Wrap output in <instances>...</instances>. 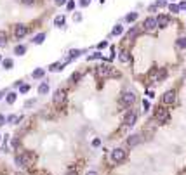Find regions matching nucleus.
<instances>
[{
	"mask_svg": "<svg viewBox=\"0 0 186 175\" xmlns=\"http://www.w3.org/2000/svg\"><path fill=\"white\" fill-rule=\"evenodd\" d=\"M169 118H170V114H169V111L165 108H162V106L155 108V120L158 123H167Z\"/></svg>",
	"mask_w": 186,
	"mask_h": 175,
	"instance_id": "nucleus-1",
	"label": "nucleus"
},
{
	"mask_svg": "<svg viewBox=\"0 0 186 175\" xmlns=\"http://www.w3.org/2000/svg\"><path fill=\"white\" fill-rule=\"evenodd\" d=\"M125 156H127V151H125V149H122V147L113 149V153H111V160H113L115 163L124 161V160H125Z\"/></svg>",
	"mask_w": 186,
	"mask_h": 175,
	"instance_id": "nucleus-2",
	"label": "nucleus"
},
{
	"mask_svg": "<svg viewBox=\"0 0 186 175\" xmlns=\"http://www.w3.org/2000/svg\"><path fill=\"white\" fill-rule=\"evenodd\" d=\"M120 102H122V106H132L134 102H136V94L125 92L124 96L120 97Z\"/></svg>",
	"mask_w": 186,
	"mask_h": 175,
	"instance_id": "nucleus-3",
	"label": "nucleus"
},
{
	"mask_svg": "<svg viewBox=\"0 0 186 175\" xmlns=\"http://www.w3.org/2000/svg\"><path fill=\"white\" fill-rule=\"evenodd\" d=\"M52 101H54V104H63V102L66 101V90H63V88H58V90L54 92Z\"/></svg>",
	"mask_w": 186,
	"mask_h": 175,
	"instance_id": "nucleus-4",
	"label": "nucleus"
},
{
	"mask_svg": "<svg viewBox=\"0 0 186 175\" xmlns=\"http://www.w3.org/2000/svg\"><path fill=\"white\" fill-rule=\"evenodd\" d=\"M155 28H158L157 26V18H146L144 19V23H143V30L144 31H153Z\"/></svg>",
	"mask_w": 186,
	"mask_h": 175,
	"instance_id": "nucleus-5",
	"label": "nucleus"
},
{
	"mask_svg": "<svg viewBox=\"0 0 186 175\" xmlns=\"http://www.w3.org/2000/svg\"><path fill=\"white\" fill-rule=\"evenodd\" d=\"M137 122V114L132 113V111H129L127 114H124V123L127 125V127H132V125H136Z\"/></svg>",
	"mask_w": 186,
	"mask_h": 175,
	"instance_id": "nucleus-6",
	"label": "nucleus"
},
{
	"mask_svg": "<svg viewBox=\"0 0 186 175\" xmlns=\"http://www.w3.org/2000/svg\"><path fill=\"white\" fill-rule=\"evenodd\" d=\"M174 101H176V92H174V90H167V92L164 94V97H162V102H164V106L172 104Z\"/></svg>",
	"mask_w": 186,
	"mask_h": 175,
	"instance_id": "nucleus-7",
	"label": "nucleus"
},
{
	"mask_svg": "<svg viewBox=\"0 0 186 175\" xmlns=\"http://www.w3.org/2000/svg\"><path fill=\"white\" fill-rule=\"evenodd\" d=\"M143 142V137L139 135V134H132V135L127 139V144L131 146V147H136V146H139Z\"/></svg>",
	"mask_w": 186,
	"mask_h": 175,
	"instance_id": "nucleus-8",
	"label": "nucleus"
},
{
	"mask_svg": "<svg viewBox=\"0 0 186 175\" xmlns=\"http://www.w3.org/2000/svg\"><path fill=\"white\" fill-rule=\"evenodd\" d=\"M28 33V28L24 26V24H18L16 26V30H14V35H16V38H24Z\"/></svg>",
	"mask_w": 186,
	"mask_h": 175,
	"instance_id": "nucleus-9",
	"label": "nucleus"
},
{
	"mask_svg": "<svg viewBox=\"0 0 186 175\" xmlns=\"http://www.w3.org/2000/svg\"><path fill=\"white\" fill-rule=\"evenodd\" d=\"M165 76H167V70H165V68H160L158 71H155V73H153V82L158 83V82H162Z\"/></svg>",
	"mask_w": 186,
	"mask_h": 175,
	"instance_id": "nucleus-10",
	"label": "nucleus"
},
{
	"mask_svg": "<svg viewBox=\"0 0 186 175\" xmlns=\"http://www.w3.org/2000/svg\"><path fill=\"white\" fill-rule=\"evenodd\" d=\"M111 73V68L108 64H101V66H98V75L99 76H108V75Z\"/></svg>",
	"mask_w": 186,
	"mask_h": 175,
	"instance_id": "nucleus-11",
	"label": "nucleus"
},
{
	"mask_svg": "<svg viewBox=\"0 0 186 175\" xmlns=\"http://www.w3.org/2000/svg\"><path fill=\"white\" fill-rule=\"evenodd\" d=\"M167 24H169V18L165 16V14H162V16L157 18V26H158V28H165Z\"/></svg>",
	"mask_w": 186,
	"mask_h": 175,
	"instance_id": "nucleus-12",
	"label": "nucleus"
},
{
	"mask_svg": "<svg viewBox=\"0 0 186 175\" xmlns=\"http://www.w3.org/2000/svg\"><path fill=\"white\" fill-rule=\"evenodd\" d=\"M47 92H49V83H40V85H38V94H40V96H45V94H47Z\"/></svg>",
	"mask_w": 186,
	"mask_h": 175,
	"instance_id": "nucleus-13",
	"label": "nucleus"
},
{
	"mask_svg": "<svg viewBox=\"0 0 186 175\" xmlns=\"http://www.w3.org/2000/svg\"><path fill=\"white\" fill-rule=\"evenodd\" d=\"M44 40H45V33H38V35L33 38V44L40 45V44H44Z\"/></svg>",
	"mask_w": 186,
	"mask_h": 175,
	"instance_id": "nucleus-14",
	"label": "nucleus"
},
{
	"mask_svg": "<svg viewBox=\"0 0 186 175\" xmlns=\"http://www.w3.org/2000/svg\"><path fill=\"white\" fill-rule=\"evenodd\" d=\"M176 45H177V49H181V50H184V49H186V38H184V36H181V38H177Z\"/></svg>",
	"mask_w": 186,
	"mask_h": 175,
	"instance_id": "nucleus-15",
	"label": "nucleus"
},
{
	"mask_svg": "<svg viewBox=\"0 0 186 175\" xmlns=\"http://www.w3.org/2000/svg\"><path fill=\"white\" fill-rule=\"evenodd\" d=\"M122 33H124V26H120V24H117V26L113 28V31H111L113 36H118V35H122Z\"/></svg>",
	"mask_w": 186,
	"mask_h": 175,
	"instance_id": "nucleus-16",
	"label": "nucleus"
},
{
	"mask_svg": "<svg viewBox=\"0 0 186 175\" xmlns=\"http://www.w3.org/2000/svg\"><path fill=\"white\" fill-rule=\"evenodd\" d=\"M137 19V12H131L125 16V23H134Z\"/></svg>",
	"mask_w": 186,
	"mask_h": 175,
	"instance_id": "nucleus-17",
	"label": "nucleus"
},
{
	"mask_svg": "<svg viewBox=\"0 0 186 175\" xmlns=\"http://www.w3.org/2000/svg\"><path fill=\"white\" fill-rule=\"evenodd\" d=\"M118 59L122 62H129V59H131V56H129V52H125V50H122L120 52V56H118Z\"/></svg>",
	"mask_w": 186,
	"mask_h": 175,
	"instance_id": "nucleus-18",
	"label": "nucleus"
},
{
	"mask_svg": "<svg viewBox=\"0 0 186 175\" xmlns=\"http://www.w3.org/2000/svg\"><path fill=\"white\" fill-rule=\"evenodd\" d=\"M16 99H18V94H16V92L7 94V102H9V104H14V102H16Z\"/></svg>",
	"mask_w": 186,
	"mask_h": 175,
	"instance_id": "nucleus-19",
	"label": "nucleus"
},
{
	"mask_svg": "<svg viewBox=\"0 0 186 175\" xmlns=\"http://www.w3.org/2000/svg\"><path fill=\"white\" fill-rule=\"evenodd\" d=\"M54 24H56V26H63V24H64V16H56V18H54Z\"/></svg>",
	"mask_w": 186,
	"mask_h": 175,
	"instance_id": "nucleus-20",
	"label": "nucleus"
},
{
	"mask_svg": "<svg viewBox=\"0 0 186 175\" xmlns=\"http://www.w3.org/2000/svg\"><path fill=\"white\" fill-rule=\"evenodd\" d=\"M24 52H26V47L24 45H18V47L14 49V54H18V56H23Z\"/></svg>",
	"mask_w": 186,
	"mask_h": 175,
	"instance_id": "nucleus-21",
	"label": "nucleus"
},
{
	"mask_svg": "<svg viewBox=\"0 0 186 175\" xmlns=\"http://www.w3.org/2000/svg\"><path fill=\"white\" fill-rule=\"evenodd\" d=\"M2 66H4L5 70H11L14 66V62H12V59H4V61H2Z\"/></svg>",
	"mask_w": 186,
	"mask_h": 175,
	"instance_id": "nucleus-22",
	"label": "nucleus"
},
{
	"mask_svg": "<svg viewBox=\"0 0 186 175\" xmlns=\"http://www.w3.org/2000/svg\"><path fill=\"white\" fill-rule=\"evenodd\" d=\"M18 122H21V116H16V114L7 116V123H18Z\"/></svg>",
	"mask_w": 186,
	"mask_h": 175,
	"instance_id": "nucleus-23",
	"label": "nucleus"
},
{
	"mask_svg": "<svg viewBox=\"0 0 186 175\" xmlns=\"http://www.w3.org/2000/svg\"><path fill=\"white\" fill-rule=\"evenodd\" d=\"M137 33H139V30H137V28H132V30H131V31L127 33V40H132L134 36L137 35Z\"/></svg>",
	"mask_w": 186,
	"mask_h": 175,
	"instance_id": "nucleus-24",
	"label": "nucleus"
},
{
	"mask_svg": "<svg viewBox=\"0 0 186 175\" xmlns=\"http://www.w3.org/2000/svg\"><path fill=\"white\" fill-rule=\"evenodd\" d=\"M31 76H33V78H42V76H44V70H35L33 71V73H31Z\"/></svg>",
	"mask_w": 186,
	"mask_h": 175,
	"instance_id": "nucleus-25",
	"label": "nucleus"
},
{
	"mask_svg": "<svg viewBox=\"0 0 186 175\" xmlns=\"http://www.w3.org/2000/svg\"><path fill=\"white\" fill-rule=\"evenodd\" d=\"M80 50H77V49H73V50H70V57H68V61H71V59H75L77 56H80Z\"/></svg>",
	"mask_w": 186,
	"mask_h": 175,
	"instance_id": "nucleus-26",
	"label": "nucleus"
},
{
	"mask_svg": "<svg viewBox=\"0 0 186 175\" xmlns=\"http://www.w3.org/2000/svg\"><path fill=\"white\" fill-rule=\"evenodd\" d=\"M14 161H16V165H18V166H24V161H23V156H21V154H18V156L14 158Z\"/></svg>",
	"mask_w": 186,
	"mask_h": 175,
	"instance_id": "nucleus-27",
	"label": "nucleus"
},
{
	"mask_svg": "<svg viewBox=\"0 0 186 175\" xmlns=\"http://www.w3.org/2000/svg\"><path fill=\"white\" fill-rule=\"evenodd\" d=\"M169 11H170V12H179V5L177 4H169Z\"/></svg>",
	"mask_w": 186,
	"mask_h": 175,
	"instance_id": "nucleus-28",
	"label": "nucleus"
},
{
	"mask_svg": "<svg viewBox=\"0 0 186 175\" xmlns=\"http://www.w3.org/2000/svg\"><path fill=\"white\" fill-rule=\"evenodd\" d=\"M61 62H54V64H51V68H49V70L51 71H59V70H61Z\"/></svg>",
	"mask_w": 186,
	"mask_h": 175,
	"instance_id": "nucleus-29",
	"label": "nucleus"
},
{
	"mask_svg": "<svg viewBox=\"0 0 186 175\" xmlns=\"http://www.w3.org/2000/svg\"><path fill=\"white\" fill-rule=\"evenodd\" d=\"M5 42H7V35H5L4 31H0V47L5 45Z\"/></svg>",
	"mask_w": 186,
	"mask_h": 175,
	"instance_id": "nucleus-30",
	"label": "nucleus"
},
{
	"mask_svg": "<svg viewBox=\"0 0 186 175\" xmlns=\"http://www.w3.org/2000/svg\"><path fill=\"white\" fill-rule=\"evenodd\" d=\"M155 5L157 7H165V5H167V0H157Z\"/></svg>",
	"mask_w": 186,
	"mask_h": 175,
	"instance_id": "nucleus-31",
	"label": "nucleus"
},
{
	"mask_svg": "<svg viewBox=\"0 0 186 175\" xmlns=\"http://www.w3.org/2000/svg\"><path fill=\"white\" fill-rule=\"evenodd\" d=\"M28 90H30V85H21V87H19V92L21 94H26Z\"/></svg>",
	"mask_w": 186,
	"mask_h": 175,
	"instance_id": "nucleus-32",
	"label": "nucleus"
},
{
	"mask_svg": "<svg viewBox=\"0 0 186 175\" xmlns=\"http://www.w3.org/2000/svg\"><path fill=\"white\" fill-rule=\"evenodd\" d=\"M35 99H30V101H26V102H24V108H31V106H35Z\"/></svg>",
	"mask_w": 186,
	"mask_h": 175,
	"instance_id": "nucleus-33",
	"label": "nucleus"
},
{
	"mask_svg": "<svg viewBox=\"0 0 186 175\" xmlns=\"http://www.w3.org/2000/svg\"><path fill=\"white\" fill-rule=\"evenodd\" d=\"M89 4H91V0H80L78 2L80 7H89Z\"/></svg>",
	"mask_w": 186,
	"mask_h": 175,
	"instance_id": "nucleus-34",
	"label": "nucleus"
},
{
	"mask_svg": "<svg viewBox=\"0 0 186 175\" xmlns=\"http://www.w3.org/2000/svg\"><path fill=\"white\" fill-rule=\"evenodd\" d=\"M73 21H75V23H80V21H82V14L77 12L75 16H73Z\"/></svg>",
	"mask_w": 186,
	"mask_h": 175,
	"instance_id": "nucleus-35",
	"label": "nucleus"
},
{
	"mask_svg": "<svg viewBox=\"0 0 186 175\" xmlns=\"http://www.w3.org/2000/svg\"><path fill=\"white\" fill-rule=\"evenodd\" d=\"M66 7H68V11H73V7H75V2H71V0H68Z\"/></svg>",
	"mask_w": 186,
	"mask_h": 175,
	"instance_id": "nucleus-36",
	"label": "nucleus"
},
{
	"mask_svg": "<svg viewBox=\"0 0 186 175\" xmlns=\"http://www.w3.org/2000/svg\"><path fill=\"white\" fill-rule=\"evenodd\" d=\"M99 57H101V54L96 52V54H92V56H89V61H92V59H99Z\"/></svg>",
	"mask_w": 186,
	"mask_h": 175,
	"instance_id": "nucleus-37",
	"label": "nucleus"
},
{
	"mask_svg": "<svg viewBox=\"0 0 186 175\" xmlns=\"http://www.w3.org/2000/svg\"><path fill=\"white\" fill-rule=\"evenodd\" d=\"M78 78H80V73H73V75H71V82H77Z\"/></svg>",
	"mask_w": 186,
	"mask_h": 175,
	"instance_id": "nucleus-38",
	"label": "nucleus"
},
{
	"mask_svg": "<svg viewBox=\"0 0 186 175\" xmlns=\"http://www.w3.org/2000/svg\"><path fill=\"white\" fill-rule=\"evenodd\" d=\"M21 2L24 5H33V4H35V0H21Z\"/></svg>",
	"mask_w": 186,
	"mask_h": 175,
	"instance_id": "nucleus-39",
	"label": "nucleus"
},
{
	"mask_svg": "<svg viewBox=\"0 0 186 175\" xmlns=\"http://www.w3.org/2000/svg\"><path fill=\"white\" fill-rule=\"evenodd\" d=\"M5 122H7V120H5V116H4V114H0V127H2V125H5Z\"/></svg>",
	"mask_w": 186,
	"mask_h": 175,
	"instance_id": "nucleus-40",
	"label": "nucleus"
},
{
	"mask_svg": "<svg viewBox=\"0 0 186 175\" xmlns=\"http://www.w3.org/2000/svg\"><path fill=\"white\" fill-rule=\"evenodd\" d=\"M179 11H186V0L179 4Z\"/></svg>",
	"mask_w": 186,
	"mask_h": 175,
	"instance_id": "nucleus-41",
	"label": "nucleus"
},
{
	"mask_svg": "<svg viewBox=\"0 0 186 175\" xmlns=\"http://www.w3.org/2000/svg\"><path fill=\"white\" fill-rule=\"evenodd\" d=\"M92 146H94V147H96V146H101V140H99V139H94V140H92Z\"/></svg>",
	"mask_w": 186,
	"mask_h": 175,
	"instance_id": "nucleus-42",
	"label": "nucleus"
},
{
	"mask_svg": "<svg viewBox=\"0 0 186 175\" xmlns=\"http://www.w3.org/2000/svg\"><path fill=\"white\" fill-rule=\"evenodd\" d=\"M148 11H150V12H155V11H157V5H155V4L150 5V7H148Z\"/></svg>",
	"mask_w": 186,
	"mask_h": 175,
	"instance_id": "nucleus-43",
	"label": "nucleus"
},
{
	"mask_svg": "<svg viewBox=\"0 0 186 175\" xmlns=\"http://www.w3.org/2000/svg\"><path fill=\"white\" fill-rule=\"evenodd\" d=\"M143 106H144V109H150V102L148 101H143Z\"/></svg>",
	"mask_w": 186,
	"mask_h": 175,
	"instance_id": "nucleus-44",
	"label": "nucleus"
},
{
	"mask_svg": "<svg viewBox=\"0 0 186 175\" xmlns=\"http://www.w3.org/2000/svg\"><path fill=\"white\" fill-rule=\"evenodd\" d=\"M108 45V42H101V44H99V49H104Z\"/></svg>",
	"mask_w": 186,
	"mask_h": 175,
	"instance_id": "nucleus-45",
	"label": "nucleus"
},
{
	"mask_svg": "<svg viewBox=\"0 0 186 175\" xmlns=\"http://www.w3.org/2000/svg\"><path fill=\"white\" fill-rule=\"evenodd\" d=\"M85 175H98V172H96V170H91V172H87Z\"/></svg>",
	"mask_w": 186,
	"mask_h": 175,
	"instance_id": "nucleus-46",
	"label": "nucleus"
},
{
	"mask_svg": "<svg viewBox=\"0 0 186 175\" xmlns=\"http://www.w3.org/2000/svg\"><path fill=\"white\" fill-rule=\"evenodd\" d=\"M56 4H58V5H63V4H66V0H56Z\"/></svg>",
	"mask_w": 186,
	"mask_h": 175,
	"instance_id": "nucleus-47",
	"label": "nucleus"
},
{
	"mask_svg": "<svg viewBox=\"0 0 186 175\" xmlns=\"http://www.w3.org/2000/svg\"><path fill=\"white\" fill-rule=\"evenodd\" d=\"M4 94H5L4 90H0V99H2V97H4Z\"/></svg>",
	"mask_w": 186,
	"mask_h": 175,
	"instance_id": "nucleus-48",
	"label": "nucleus"
},
{
	"mask_svg": "<svg viewBox=\"0 0 186 175\" xmlns=\"http://www.w3.org/2000/svg\"><path fill=\"white\" fill-rule=\"evenodd\" d=\"M66 175H77V172H70V173H66Z\"/></svg>",
	"mask_w": 186,
	"mask_h": 175,
	"instance_id": "nucleus-49",
	"label": "nucleus"
},
{
	"mask_svg": "<svg viewBox=\"0 0 186 175\" xmlns=\"http://www.w3.org/2000/svg\"><path fill=\"white\" fill-rule=\"evenodd\" d=\"M2 61H4V59H2V56H0V62H2Z\"/></svg>",
	"mask_w": 186,
	"mask_h": 175,
	"instance_id": "nucleus-50",
	"label": "nucleus"
},
{
	"mask_svg": "<svg viewBox=\"0 0 186 175\" xmlns=\"http://www.w3.org/2000/svg\"><path fill=\"white\" fill-rule=\"evenodd\" d=\"M0 140H2V135H0Z\"/></svg>",
	"mask_w": 186,
	"mask_h": 175,
	"instance_id": "nucleus-51",
	"label": "nucleus"
},
{
	"mask_svg": "<svg viewBox=\"0 0 186 175\" xmlns=\"http://www.w3.org/2000/svg\"><path fill=\"white\" fill-rule=\"evenodd\" d=\"M16 175H21V173H16Z\"/></svg>",
	"mask_w": 186,
	"mask_h": 175,
	"instance_id": "nucleus-52",
	"label": "nucleus"
}]
</instances>
